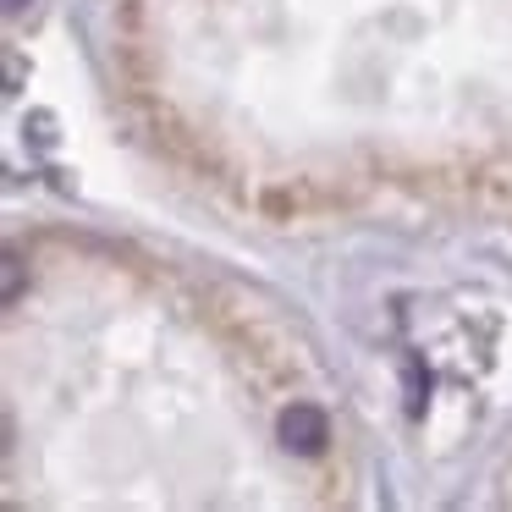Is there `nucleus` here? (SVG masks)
Instances as JSON below:
<instances>
[{"label": "nucleus", "mask_w": 512, "mask_h": 512, "mask_svg": "<svg viewBox=\"0 0 512 512\" xmlns=\"http://www.w3.org/2000/svg\"><path fill=\"white\" fill-rule=\"evenodd\" d=\"M276 435L287 452L298 457H314L325 452V441H331V419H325V408H314V402H287L276 419Z\"/></svg>", "instance_id": "obj_1"}, {"label": "nucleus", "mask_w": 512, "mask_h": 512, "mask_svg": "<svg viewBox=\"0 0 512 512\" xmlns=\"http://www.w3.org/2000/svg\"><path fill=\"white\" fill-rule=\"evenodd\" d=\"M6 303H17L23 298V254L17 248H6V292H0Z\"/></svg>", "instance_id": "obj_2"}, {"label": "nucleus", "mask_w": 512, "mask_h": 512, "mask_svg": "<svg viewBox=\"0 0 512 512\" xmlns=\"http://www.w3.org/2000/svg\"><path fill=\"white\" fill-rule=\"evenodd\" d=\"M23 6H28V0H6V12H23Z\"/></svg>", "instance_id": "obj_3"}]
</instances>
